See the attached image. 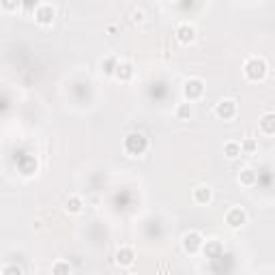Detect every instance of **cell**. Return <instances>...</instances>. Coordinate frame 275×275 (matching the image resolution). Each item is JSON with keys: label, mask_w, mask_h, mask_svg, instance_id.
<instances>
[{"label": "cell", "mask_w": 275, "mask_h": 275, "mask_svg": "<svg viewBox=\"0 0 275 275\" xmlns=\"http://www.w3.org/2000/svg\"><path fill=\"white\" fill-rule=\"evenodd\" d=\"M17 3H3V9H15Z\"/></svg>", "instance_id": "23"}, {"label": "cell", "mask_w": 275, "mask_h": 275, "mask_svg": "<svg viewBox=\"0 0 275 275\" xmlns=\"http://www.w3.org/2000/svg\"><path fill=\"white\" fill-rule=\"evenodd\" d=\"M202 249H205L207 258H217L219 254L223 252V247H221V243H219V241H207V245L202 247Z\"/></svg>", "instance_id": "15"}, {"label": "cell", "mask_w": 275, "mask_h": 275, "mask_svg": "<svg viewBox=\"0 0 275 275\" xmlns=\"http://www.w3.org/2000/svg\"><path fill=\"white\" fill-rule=\"evenodd\" d=\"M116 67H118L116 56H108V58L101 60V73H106V76H114L116 73Z\"/></svg>", "instance_id": "14"}, {"label": "cell", "mask_w": 275, "mask_h": 275, "mask_svg": "<svg viewBox=\"0 0 275 275\" xmlns=\"http://www.w3.org/2000/svg\"><path fill=\"white\" fill-rule=\"evenodd\" d=\"M241 153H243V148H241L239 142H226V144H223V155H226L228 159L239 157Z\"/></svg>", "instance_id": "16"}, {"label": "cell", "mask_w": 275, "mask_h": 275, "mask_svg": "<svg viewBox=\"0 0 275 275\" xmlns=\"http://www.w3.org/2000/svg\"><path fill=\"white\" fill-rule=\"evenodd\" d=\"M65 209H67L69 213H73V215H78V213H82V209H84V202H82V198H78V196H71V198L67 200Z\"/></svg>", "instance_id": "17"}, {"label": "cell", "mask_w": 275, "mask_h": 275, "mask_svg": "<svg viewBox=\"0 0 275 275\" xmlns=\"http://www.w3.org/2000/svg\"><path fill=\"white\" fill-rule=\"evenodd\" d=\"M177 39L183 43V45H189L196 41V28H193L189 22H183L177 26Z\"/></svg>", "instance_id": "6"}, {"label": "cell", "mask_w": 275, "mask_h": 275, "mask_svg": "<svg viewBox=\"0 0 275 275\" xmlns=\"http://www.w3.org/2000/svg\"><path fill=\"white\" fill-rule=\"evenodd\" d=\"M193 116V108H191V104H179L177 106V118H181V120H189Z\"/></svg>", "instance_id": "18"}, {"label": "cell", "mask_w": 275, "mask_h": 275, "mask_svg": "<svg viewBox=\"0 0 275 275\" xmlns=\"http://www.w3.org/2000/svg\"><path fill=\"white\" fill-rule=\"evenodd\" d=\"M245 221H247V215H245V211H243L241 207H232V209L226 213V223H228L230 228H234V230L241 228Z\"/></svg>", "instance_id": "7"}, {"label": "cell", "mask_w": 275, "mask_h": 275, "mask_svg": "<svg viewBox=\"0 0 275 275\" xmlns=\"http://www.w3.org/2000/svg\"><path fill=\"white\" fill-rule=\"evenodd\" d=\"M183 95L187 97V101H196L205 95V82L200 78H189L185 84H183Z\"/></svg>", "instance_id": "3"}, {"label": "cell", "mask_w": 275, "mask_h": 275, "mask_svg": "<svg viewBox=\"0 0 275 275\" xmlns=\"http://www.w3.org/2000/svg\"><path fill=\"white\" fill-rule=\"evenodd\" d=\"M241 148H243V153H254V151L258 148V142L254 140V138H247V140L241 142Z\"/></svg>", "instance_id": "20"}, {"label": "cell", "mask_w": 275, "mask_h": 275, "mask_svg": "<svg viewBox=\"0 0 275 275\" xmlns=\"http://www.w3.org/2000/svg\"><path fill=\"white\" fill-rule=\"evenodd\" d=\"M215 114L223 120H230V118H234V114H237V104H234L232 99H221L215 106Z\"/></svg>", "instance_id": "8"}, {"label": "cell", "mask_w": 275, "mask_h": 275, "mask_svg": "<svg viewBox=\"0 0 275 275\" xmlns=\"http://www.w3.org/2000/svg\"><path fill=\"white\" fill-rule=\"evenodd\" d=\"M258 125H260L262 134L273 136L275 134V112H267V114H262L260 120H258Z\"/></svg>", "instance_id": "10"}, {"label": "cell", "mask_w": 275, "mask_h": 275, "mask_svg": "<svg viewBox=\"0 0 275 275\" xmlns=\"http://www.w3.org/2000/svg\"><path fill=\"white\" fill-rule=\"evenodd\" d=\"M193 200L198 202V205H209V202L213 200V191L209 185H198L196 189H193Z\"/></svg>", "instance_id": "11"}, {"label": "cell", "mask_w": 275, "mask_h": 275, "mask_svg": "<svg viewBox=\"0 0 275 275\" xmlns=\"http://www.w3.org/2000/svg\"><path fill=\"white\" fill-rule=\"evenodd\" d=\"M243 73H245V78L252 80V82H258V80L267 76V63H264L260 56H252L245 60V65H243Z\"/></svg>", "instance_id": "1"}, {"label": "cell", "mask_w": 275, "mask_h": 275, "mask_svg": "<svg viewBox=\"0 0 275 275\" xmlns=\"http://www.w3.org/2000/svg\"><path fill=\"white\" fill-rule=\"evenodd\" d=\"M52 275H71V264L65 260H56L52 264Z\"/></svg>", "instance_id": "19"}, {"label": "cell", "mask_w": 275, "mask_h": 275, "mask_svg": "<svg viewBox=\"0 0 275 275\" xmlns=\"http://www.w3.org/2000/svg\"><path fill=\"white\" fill-rule=\"evenodd\" d=\"M134 19H136V22H142V19H144V13H142V11H134Z\"/></svg>", "instance_id": "22"}, {"label": "cell", "mask_w": 275, "mask_h": 275, "mask_svg": "<svg viewBox=\"0 0 275 275\" xmlns=\"http://www.w3.org/2000/svg\"><path fill=\"white\" fill-rule=\"evenodd\" d=\"M125 151L129 155H142L146 148H148V140L144 138V134H140V131H134V134H129L123 142Z\"/></svg>", "instance_id": "2"}, {"label": "cell", "mask_w": 275, "mask_h": 275, "mask_svg": "<svg viewBox=\"0 0 275 275\" xmlns=\"http://www.w3.org/2000/svg\"><path fill=\"white\" fill-rule=\"evenodd\" d=\"M54 15H56V9H54L52 5H47V3L39 5V7L35 9V19H37V22L41 24V26H47V24H52Z\"/></svg>", "instance_id": "5"}, {"label": "cell", "mask_w": 275, "mask_h": 275, "mask_svg": "<svg viewBox=\"0 0 275 275\" xmlns=\"http://www.w3.org/2000/svg\"><path fill=\"white\" fill-rule=\"evenodd\" d=\"M202 247H205V239H202L200 232L189 230L185 237H183V249H185L187 254H198Z\"/></svg>", "instance_id": "4"}, {"label": "cell", "mask_w": 275, "mask_h": 275, "mask_svg": "<svg viewBox=\"0 0 275 275\" xmlns=\"http://www.w3.org/2000/svg\"><path fill=\"white\" fill-rule=\"evenodd\" d=\"M114 76L120 80V82H129V80L134 78V67H131V63H118Z\"/></svg>", "instance_id": "12"}, {"label": "cell", "mask_w": 275, "mask_h": 275, "mask_svg": "<svg viewBox=\"0 0 275 275\" xmlns=\"http://www.w3.org/2000/svg\"><path fill=\"white\" fill-rule=\"evenodd\" d=\"M256 179H258V174H256V170H252V168H245V170L239 172V183H241V185H245V187L254 185Z\"/></svg>", "instance_id": "13"}, {"label": "cell", "mask_w": 275, "mask_h": 275, "mask_svg": "<svg viewBox=\"0 0 275 275\" xmlns=\"http://www.w3.org/2000/svg\"><path fill=\"white\" fill-rule=\"evenodd\" d=\"M134 260H136V252L131 247H120L116 252V264L118 267H131Z\"/></svg>", "instance_id": "9"}, {"label": "cell", "mask_w": 275, "mask_h": 275, "mask_svg": "<svg viewBox=\"0 0 275 275\" xmlns=\"http://www.w3.org/2000/svg\"><path fill=\"white\" fill-rule=\"evenodd\" d=\"M129 275H134V273H129Z\"/></svg>", "instance_id": "24"}, {"label": "cell", "mask_w": 275, "mask_h": 275, "mask_svg": "<svg viewBox=\"0 0 275 275\" xmlns=\"http://www.w3.org/2000/svg\"><path fill=\"white\" fill-rule=\"evenodd\" d=\"M3 275H22V269H19L17 264H5Z\"/></svg>", "instance_id": "21"}]
</instances>
